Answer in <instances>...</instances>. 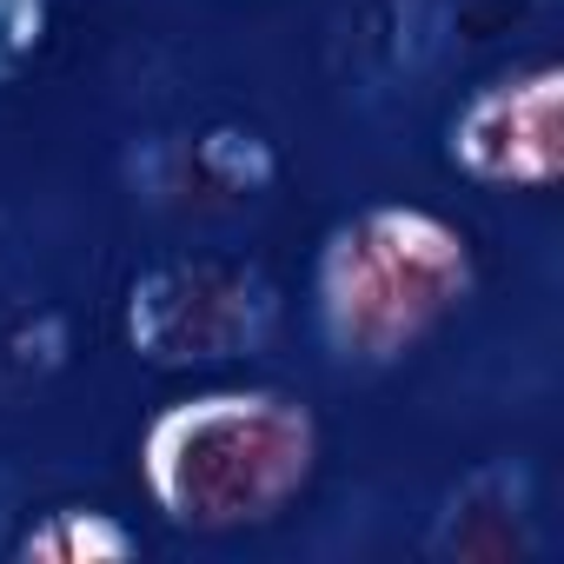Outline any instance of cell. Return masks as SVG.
<instances>
[{"label":"cell","mask_w":564,"mask_h":564,"mask_svg":"<svg viewBox=\"0 0 564 564\" xmlns=\"http://www.w3.org/2000/svg\"><path fill=\"white\" fill-rule=\"evenodd\" d=\"M8 551L14 564H127L140 557V531L100 505H47Z\"/></svg>","instance_id":"obj_8"},{"label":"cell","mask_w":564,"mask_h":564,"mask_svg":"<svg viewBox=\"0 0 564 564\" xmlns=\"http://www.w3.org/2000/svg\"><path fill=\"white\" fill-rule=\"evenodd\" d=\"M54 8L61 0H0V87H8L54 34Z\"/></svg>","instance_id":"obj_10"},{"label":"cell","mask_w":564,"mask_h":564,"mask_svg":"<svg viewBox=\"0 0 564 564\" xmlns=\"http://www.w3.org/2000/svg\"><path fill=\"white\" fill-rule=\"evenodd\" d=\"M74 352V326L61 306H21L0 319V392L47 386Z\"/></svg>","instance_id":"obj_9"},{"label":"cell","mask_w":564,"mask_h":564,"mask_svg":"<svg viewBox=\"0 0 564 564\" xmlns=\"http://www.w3.org/2000/svg\"><path fill=\"white\" fill-rule=\"evenodd\" d=\"M319 471V419L272 386H213L160 405L140 432V478L173 531L226 538L272 524Z\"/></svg>","instance_id":"obj_1"},{"label":"cell","mask_w":564,"mask_h":564,"mask_svg":"<svg viewBox=\"0 0 564 564\" xmlns=\"http://www.w3.org/2000/svg\"><path fill=\"white\" fill-rule=\"evenodd\" d=\"M286 319L279 286L232 252H173L153 259L120 306V333L140 366L153 372H199L259 359Z\"/></svg>","instance_id":"obj_3"},{"label":"cell","mask_w":564,"mask_h":564,"mask_svg":"<svg viewBox=\"0 0 564 564\" xmlns=\"http://www.w3.org/2000/svg\"><path fill=\"white\" fill-rule=\"evenodd\" d=\"M478 286L471 246L432 206H359L313 259V333L339 372H392Z\"/></svg>","instance_id":"obj_2"},{"label":"cell","mask_w":564,"mask_h":564,"mask_svg":"<svg viewBox=\"0 0 564 564\" xmlns=\"http://www.w3.org/2000/svg\"><path fill=\"white\" fill-rule=\"evenodd\" d=\"M120 180H127V193H133L147 213H166V219H226V213H239V206L226 199V186L213 180V166L199 160L193 127L133 140V147L120 153Z\"/></svg>","instance_id":"obj_7"},{"label":"cell","mask_w":564,"mask_h":564,"mask_svg":"<svg viewBox=\"0 0 564 564\" xmlns=\"http://www.w3.org/2000/svg\"><path fill=\"white\" fill-rule=\"evenodd\" d=\"M544 551V511H538V471L531 458H478L465 478H452L425 518V557L432 564H531Z\"/></svg>","instance_id":"obj_6"},{"label":"cell","mask_w":564,"mask_h":564,"mask_svg":"<svg viewBox=\"0 0 564 564\" xmlns=\"http://www.w3.org/2000/svg\"><path fill=\"white\" fill-rule=\"evenodd\" d=\"M445 160L478 186L544 193L564 173V67H511L458 100L445 120Z\"/></svg>","instance_id":"obj_4"},{"label":"cell","mask_w":564,"mask_h":564,"mask_svg":"<svg viewBox=\"0 0 564 564\" xmlns=\"http://www.w3.org/2000/svg\"><path fill=\"white\" fill-rule=\"evenodd\" d=\"M458 8L452 0H339L326 67L359 107L412 100L452 54Z\"/></svg>","instance_id":"obj_5"}]
</instances>
